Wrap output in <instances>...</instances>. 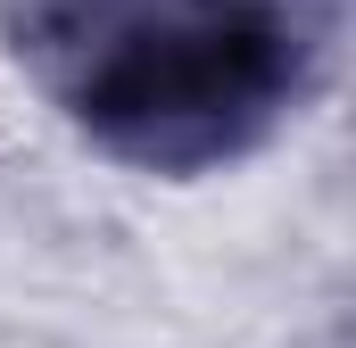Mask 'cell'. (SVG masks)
Masks as SVG:
<instances>
[{
    "label": "cell",
    "instance_id": "obj_1",
    "mask_svg": "<svg viewBox=\"0 0 356 348\" xmlns=\"http://www.w3.org/2000/svg\"><path fill=\"white\" fill-rule=\"evenodd\" d=\"M0 25L108 158L199 174L307 100L332 0H0Z\"/></svg>",
    "mask_w": 356,
    "mask_h": 348
}]
</instances>
